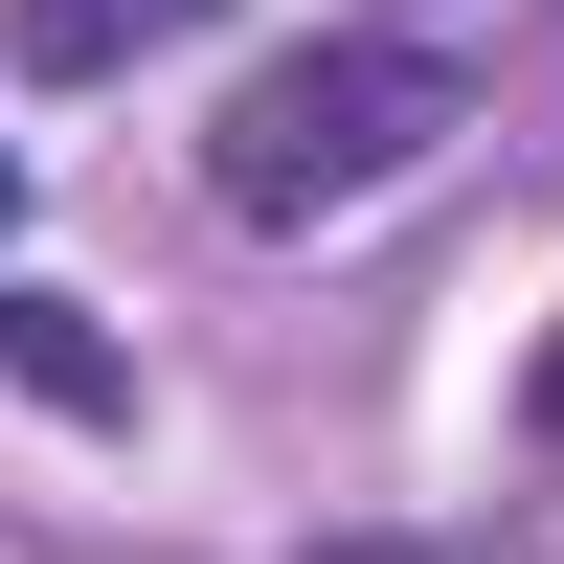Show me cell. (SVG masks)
Here are the masks:
<instances>
[{
	"mask_svg": "<svg viewBox=\"0 0 564 564\" xmlns=\"http://www.w3.org/2000/svg\"><path fill=\"white\" fill-rule=\"evenodd\" d=\"M520 430H542V452H564V316H542V361H520Z\"/></svg>",
	"mask_w": 564,
	"mask_h": 564,
	"instance_id": "cell-5",
	"label": "cell"
},
{
	"mask_svg": "<svg viewBox=\"0 0 564 564\" xmlns=\"http://www.w3.org/2000/svg\"><path fill=\"white\" fill-rule=\"evenodd\" d=\"M204 23H226V0H23L0 45H23L45 90H113V68H159V45H204Z\"/></svg>",
	"mask_w": 564,
	"mask_h": 564,
	"instance_id": "cell-2",
	"label": "cell"
},
{
	"mask_svg": "<svg viewBox=\"0 0 564 564\" xmlns=\"http://www.w3.org/2000/svg\"><path fill=\"white\" fill-rule=\"evenodd\" d=\"M316 564H520V542H430V520H406V542H316Z\"/></svg>",
	"mask_w": 564,
	"mask_h": 564,
	"instance_id": "cell-4",
	"label": "cell"
},
{
	"mask_svg": "<svg viewBox=\"0 0 564 564\" xmlns=\"http://www.w3.org/2000/svg\"><path fill=\"white\" fill-rule=\"evenodd\" d=\"M0 249H23V135H0Z\"/></svg>",
	"mask_w": 564,
	"mask_h": 564,
	"instance_id": "cell-6",
	"label": "cell"
},
{
	"mask_svg": "<svg viewBox=\"0 0 564 564\" xmlns=\"http://www.w3.org/2000/svg\"><path fill=\"white\" fill-rule=\"evenodd\" d=\"M452 113H475V68H452L430 23H339V45H271V68H249V90L204 113V204L294 249V226H339V204H384V181L430 159Z\"/></svg>",
	"mask_w": 564,
	"mask_h": 564,
	"instance_id": "cell-1",
	"label": "cell"
},
{
	"mask_svg": "<svg viewBox=\"0 0 564 564\" xmlns=\"http://www.w3.org/2000/svg\"><path fill=\"white\" fill-rule=\"evenodd\" d=\"M0 384H23V406H68V430H135V361L90 339L68 294H23V271H0Z\"/></svg>",
	"mask_w": 564,
	"mask_h": 564,
	"instance_id": "cell-3",
	"label": "cell"
}]
</instances>
